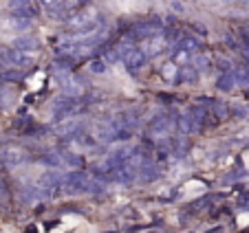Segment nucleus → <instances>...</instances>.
<instances>
[{
    "label": "nucleus",
    "instance_id": "7ed1b4c3",
    "mask_svg": "<svg viewBox=\"0 0 249 233\" xmlns=\"http://www.w3.org/2000/svg\"><path fill=\"white\" fill-rule=\"evenodd\" d=\"M53 110H55L57 119H64V116H71L77 112V99L75 95H62L53 101Z\"/></svg>",
    "mask_w": 249,
    "mask_h": 233
},
{
    "label": "nucleus",
    "instance_id": "423d86ee",
    "mask_svg": "<svg viewBox=\"0 0 249 233\" xmlns=\"http://www.w3.org/2000/svg\"><path fill=\"white\" fill-rule=\"evenodd\" d=\"M36 51H22V49H11V57L9 64L16 66V68H31L36 57H33Z\"/></svg>",
    "mask_w": 249,
    "mask_h": 233
},
{
    "label": "nucleus",
    "instance_id": "f3484780",
    "mask_svg": "<svg viewBox=\"0 0 249 233\" xmlns=\"http://www.w3.org/2000/svg\"><path fill=\"white\" fill-rule=\"evenodd\" d=\"M234 75H236V84L247 88L249 86V66H238V68L234 70Z\"/></svg>",
    "mask_w": 249,
    "mask_h": 233
},
{
    "label": "nucleus",
    "instance_id": "1a4fd4ad",
    "mask_svg": "<svg viewBox=\"0 0 249 233\" xmlns=\"http://www.w3.org/2000/svg\"><path fill=\"white\" fill-rule=\"evenodd\" d=\"M170 128H172V119H170L168 115H161L159 119H157L155 123H152V128H150V134H155V136H165L170 132Z\"/></svg>",
    "mask_w": 249,
    "mask_h": 233
},
{
    "label": "nucleus",
    "instance_id": "412c9836",
    "mask_svg": "<svg viewBox=\"0 0 249 233\" xmlns=\"http://www.w3.org/2000/svg\"><path fill=\"white\" fill-rule=\"evenodd\" d=\"M192 64L196 66V68H205V66L210 64V57H207V55H203V53H198L196 57H192Z\"/></svg>",
    "mask_w": 249,
    "mask_h": 233
},
{
    "label": "nucleus",
    "instance_id": "b1692460",
    "mask_svg": "<svg viewBox=\"0 0 249 233\" xmlns=\"http://www.w3.org/2000/svg\"><path fill=\"white\" fill-rule=\"evenodd\" d=\"M172 9H174V11H179V14H183L185 7H183V2H181V0H172Z\"/></svg>",
    "mask_w": 249,
    "mask_h": 233
},
{
    "label": "nucleus",
    "instance_id": "dca6fc26",
    "mask_svg": "<svg viewBox=\"0 0 249 233\" xmlns=\"http://www.w3.org/2000/svg\"><path fill=\"white\" fill-rule=\"evenodd\" d=\"M106 68H108V64H106V60H99V57H95V60L89 62V73L90 75H106Z\"/></svg>",
    "mask_w": 249,
    "mask_h": 233
},
{
    "label": "nucleus",
    "instance_id": "20e7f679",
    "mask_svg": "<svg viewBox=\"0 0 249 233\" xmlns=\"http://www.w3.org/2000/svg\"><path fill=\"white\" fill-rule=\"evenodd\" d=\"M165 47H168V42H165V35H150L146 37V40H141V51L146 53L148 57H157L159 53L165 51Z\"/></svg>",
    "mask_w": 249,
    "mask_h": 233
},
{
    "label": "nucleus",
    "instance_id": "f257e3e1",
    "mask_svg": "<svg viewBox=\"0 0 249 233\" xmlns=\"http://www.w3.org/2000/svg\"><path fill=\"white\" fill-rule=\"evenodd\" d=\"M119 55H122V62L128 66V70H139L141 66L146 64L148 55L141 51V47H135L132 42H122L117 44Z\"/></svg>",
    "mask_w": 249,
    "mask_h": 233
},
{
    "label": "nucleus",
    "instance_id": "f8f14e48",
    "mask_svg": "<svg viewBox=\"0 0 249 233\" xmlns=\"http://www.w3.org/2000/svg\"><path fill=\"white\" fill-rule=\"evenodd\" d=\"M198 80V68L194 64H188L181 68L179 73V82H183V84H194V82Z\"/></svg>",
    "mask_w": 249,
    "mask_h": 233
},
{
    "label": "nucleus",
    "instance_id": "6e6552de",
    "mask_svg": "<svg viewBox=\"0 0 249 233\" xmlns=\"http://www.w3.org/2000/svg\"><path fill=\"white\" fill-rule=\"evenodd\" d=\"M9 11L14 16H33L36 7L31 5V0H11V2H9Z\"/></svg>",
    "mask_w": 249,
    "mask_h": 233
},
{
    "label": "nucleus",
    "instance_id": "393cba45",
    "mask_svg": "<svg viewBox=\"0 0 249 233\" xmlns=\"http://www.w3.org/2000/svg\"><path fill=\"white\" fill-rule=\"evenodd\" d=\"M5 167V161H2V156H0V169Z\"/></svg>",
    "mask_w": 249,
    "mask_h": 233
},
{
    "label": "nucleus",
    "instance_id": "9d476101",
    "mask_svg": "<svg viewBox=\"0 0 249 233\" xmlns=\"http://www.w3.org/2000/svg\"><path fill=\"white\" fill-rule=\"evenodd\" d=\"M216 88L223 90V93H230V90L236 88V75H234V70H225V73H221V77L216 80Z\"/></svg>",
    "mask_w": 249,
    "mask_h": 233
},
{
    "label": "nucleus",
    "instance_id": "6ab92c4d",
    "mask_svg": "<svg viewBox=\"0 0 249 233\" xmlns=\"http://www.w3.org/2000/svg\"><path fill=\"white\" fill-rule=\"evenodd\" d=\"M188 150H190V145H188V141H185V139H177V141H174L172 152L177 154V156H183V154H188Z\"/></svg>",
    "mask_w": 249,
    "mask_h": 233
},
{
    "label": "nucleus",
    "instance_id": "2eb2a0df",
    "mask_svg": "<svg viewBox=\"0 0 249 233\" xmlns=\"http://www.w3.org/2000/svg\"><path fill=\"white\" fill-rule=\"evenodd\" d=\"M179 47L188 49V51H198L203 44H201V40H198L196 35H181L179 37Z\"/></svg>",
    "mask_w": 249,
    "mask_h": 233
},
{
    "label": "nucleus",
    "instance_id": "4468645a",
    "mask_svg": "<svg viewBox=\"0 0 249 233\" xmlns=\"http://www.w3.org/2000/svg\"><path fill=\"white\" fill-rule=\"evenodd\" d=\"M14 49H22V51H38L40 42L33 40V37H18L14 42Z\"/></svg>",
    "mask_w": 249,
    "mask_h": 233
},
{
    "label": "nucleus",
    "instance_id": "ddd939ff",
    "mask_svg": "<svg viewBox=\"0 0 249 233\" xmlns=\"http://www.w3.org/2000/svg\"><path fill=\"white\" fill-rule=\"evenodd\" d=\"M29 27H31V16H14L9 20V29L14 31H27Z\"/></svg>",
    "mask_w": 249,
    "mask_h": 233
},
{
    "label": "nucleus",
    "instance_id": "5701e85b",
    "mask_svg": "<svg viewBox=\"0 0 249 233\" xmlns=\"http://www.w3.org/2000/svg\"><path fill=\"white\" fill-rule=\"evenodd\" d=\"M216 66L221 68V73H225V70H231V64H230L227 60H218V62H216Z\"/></svg>",
    "mask_w": 249,
    "mask_h": 233
},
{
    "label": "nucleus",
    "instance_id": "aec40b11",
    "mask_svg": "<svg viewBox=\"0 0 249 233\" xmlns=\"http://www.w3.org/2000/svg\"><path fill=\"white\" fill-rule=\"evenodd\" d=\"M9 205V189L5 187V183H0V207L5 209Z\"/></svg>",
    "mask_w": 249,
    "mask_h": 233
},
{
    "label": "nucleus",
    "instance_id": "9b49d317",
    "mask_svg": "<svg viewBox=\"0 0 249 233\" xmlns=\"http://www.w3.org/2000/svg\"><path fill=\"white\" fill-rule=\"evenodd\" d=\"M172 62H177L179 66L192 64V51H188V49H183V47H177L172 51Z\"/></svg>",
    "mask_w": 249,
    "mask_h": 233
},
{
    "label": "nucleus",
    "instance_id": "0eeeda50",
    "mask_svg": "<svg viewBox=\"0 0 249 233\" xmlns=\"http://www.w3.org/2000/svg\"><path fill=\"white\" fill-rule=\"evenodd\" d=\"M159 73H161V77H163L165 82L174 84V82H179V73H181V68H179V64H177V62L168 60V62H163V64H161Z\"/></svg>",
    "mask_w": 249,
    "mask_h": 233
},
{
    "label": "nucleus",
    "instance_id": "39448f33",
    "mask_svg": "<svg viewBox=\"0 0 249 233\" xmlns=\"http://www.w3.org/2000/svg\"><path fill=\"white\" fill-rule=\"evenodd\" d=\"M80 126H82V119H77V116H73V119H71V116H64V119H62V121L53 128V130H55L60 136H69V134L71 136H77L82 132Z\"/></svg>",
    "mask_w": 249,
    "mask_h": 233
},
{
    "label": "nucleus",
    "instance_id": "f03ea898",
    "mask_svg": "<svg viewBox=\"0 0 249 233\" xmlns=\"http://www.w3.org/2000/svg\"><path fill=\"white\" fill-rule=\"evenodd\" d=\"M0 156H2V161H5V167H20V165L27 163V152H24L20 145H7L2 152H0Z\"/></svg>",
    "mask_w": 249,
    "mask_h": 233
},
{
    "label": "nucleus",
    "instance_id": "4be33fe9",
    "mask_svg": "<svg viewBox=\"0 0 249 233\" xmlns=\"http://www.w3.org/2000/svg\"><path fill=\"white\" fill-rule=\"evenodd\" d=\"M230 110H234L231 115H236V116H247L249 115V108H245V106H231Z\"/></svg>",
    "mask_w": 249,
    "mask_h": 233
},
{
    "label": "nucleus",
    "instance_id": "a211bd4d",
    "mask_svg": "<svg viewBox=\"0 0 249 233\" xmlns=\"http://www.w3.org/2000/svg\"><path fill=\"white\" fill-rule=\"evenodd\" d=\"M104 60H106V64H115V62L122 60V55H119V49L113 47V49H106L104 51Z\"/></svg>",
    "mask_w": 249,
    "mask_h": 233
}]
</instances>
